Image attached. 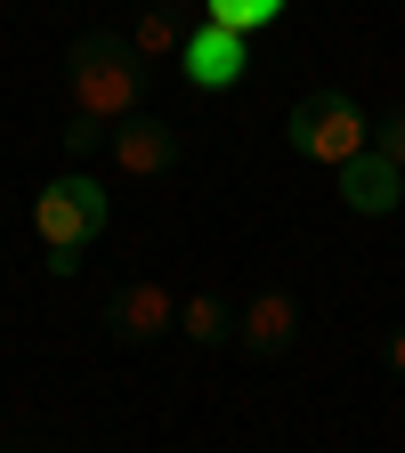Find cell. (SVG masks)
<instances>
[{
  "label": "cell",
  "instance_id": "30bf717a",
  "mask_svg": "<svg viewBox=\"0 0 405 453\" xmlns=\"http://www.w3.org/2000/svg\"><path fill=\"white\" fill-rule=\"evenodd\" d=\"M179 332L195 340V349H219V340H236V308H227L219 292H195V300H179Z\"/></svg>",
  "mask_w": 405,
  "mask_h": 453
},
{
  "label": "cell",
  "instance_id": "5bb4252c",
  "mask_svg": "<svg viewBox=\"0 0 405 453\" xmlns=\"http://www.w3.org/2000/svg\"><path fill=\"white\" fill-rule=\"evenodd\" d=\"M170 9H179V0H170Z\"/></svg>",
  "mask_w": 405,
  "mask_h": 453
},
{
  "label": "cell",
  "instance_id": "4fadbf2b",
  "mask_svg": "<svg viewBox=\"0 0 405 453\" xmlns=\"http://www.w3.org/2000/svg\"><path fill=\"white\" fill-rule=\"evenodd\" d=\"M389 365H397V372H405V324H397V332H389Z\"/></svg>",
  "mask_w": 405,
  "mask_h": 453
},
{
  "label": "cell",
  "instance_id": "8fae6325",
  "mask_svg": "<svg viewBox=\"0 0 405 453\" xmlns=\"http://www.w3.org/2000/svg\"><path fill=\"white\" fill-rule=\"evenodd\" d=\"M284 17V0H211V25H227V33H260V25H276Z\"/></svg>",
  "mask_w": 405,
  "mask_h": 453
},
{
  "label": "cell",
  "instance_id": "6da1fadb",
  "mask_svg": "<svg viewBox=\"0 0 405 453\" xmlns=\"http://www.w3.org/2000/svg\"><path fill=\"white\" fill-rule=\"evenodd\" d=\"M66 105H74V130H66L74 154L105 146L130 113H146V57L130 49V33H82L74 41V57H66Z\"/></svg>",
  "mask_w": 405,
  "mask_h": 453
},
{
  "label": "cell",
  "instance_id": "5b68a950",
  "mask_svg": "<svg viewBox=\"0 0 405 453\" xmlns=\"http://www.w3.org/2000/svg\"><path fill=\"white\" fill-rule=\"evenodd\" d=\"M179 73H187V89H236L244 73H252V49H244V33H227V25H187V49H179Z\"/></svg>",
  "mask_w": 405,
  "mask_h": 453
},
{
  "label": "cell",
  "instance_id": "8992f818",
  "mask_svg": "<svg viewBox=\"0 0 405 453\" xmlns=\"http://www.w3.org/2000/svg\"><path fill=\"white\" fill-rule=\"evenodd\" d=\"M105 162L122 170V179H162V170L179 162V130L154 122V113H130V122L105 138Z\"/></svg>",
  "mask_w": 405,
  "mask_h": 453
},
{
  "label": "cell",
  "instance_id": "7a4b0ae2",
  "mask_svg": "<svg viewBox=\"0 0 405 453\" xmlns=\"http://www.w3.org/2000/svg\"><path fill=\"white\" fill-rule=\"evenodd\" d=\"M33 235H41V267L49 275H74L82 251L105 235V187L90 170H57V179L33 195Z\"/></svg>",
  "mask_w": 405,
  "mask_h": 453
},
{
  "label": "cell",
  "instance_id": "3957f363",
  "mask_svg": "<svg viewBox=\"0 0 405 453\" xmlns=\"http://www.w3.org/2000/svg\"><path fill=\"white\" fill-rule=\"evenodd\" d=\"M284 146L300 162H324V170H349L357 154H373V122L349 89H308L292 113H284Z\"/></svg>",
  "mask_w": 405,
  "mask_h": 453
},
{
  "label": "cell",
  "instance_id": "7c38bea8",
  "mask_svg": "<svg viewBox=\"0 0 405 453\" xmlns=\"http://www.w3.org/2000/svg\"><path fill=\"white\" fill-rule=\"evenodd\" d=\"M373 154H381L389 170H405V105L389 113V122H373Z\"/></svg>",
  "mask_w": 405,
  "mask_h": 453
},
{
  "label": "cell",
  "instance_id": "9c48e42d",
  "mask_svg": "<svg viewBox=\"0 0 405 453\" xmlns=\"http://www.w3.org/2000/svg\"><path fill=\"white\" fill-rule=\"evenodd\" d=\"M130 49L146 57V65L179 57V49H187V25H179V9H170V0H146V9H138V25H130Z\"/></svg>",
  "mask_w": 405,
  "mask_h": 453
},
{
  "label": "cell",
  "instance_id": "52a82bcc",
  "mask_svg": "<svg viewBox=\"0 0 405 453\" xmlns=\"http://www.w3.org/2000/svg\"><path fill=\"white\" fill-rule=\"evenodd\" d=\"M236 340H244L252 357H284V349L300 340V300H292V292H260V300H244Z\"/></svg>",
  "mask_w": 405,
  "mask_h": 453
},
{
  "label": "cell",
  "instance_id": "277c9868",
  "mask_svg": "<svg viewBox=\"0 0 405 453\" xmlns=\"http://www.w3.org/2000/svg\"><path fill=\"white\" fill-rule=\"evenodd\" d=\"M105 332L122 340V349H154L162 332H179V292L170 283H154V275H130V283H113L105 292Z\"/></svg>",
  "mask_w": 405,
  "mask_h": 453
},
{
  "label": "cell",
  "instance_id": "ba28073f",
  "mask_svg": "<svg viewBox=\"0 0 405 453\" xmlns=\"http://www.w3.org/2000/svg\"><path fill=\"white\" fill-rule=\"evenodd\" d=\"M332 179H340V203H349L357 219H389L405 203V170H389L381 154H357L349 170H332Z\"/></svg>",
  "mask_w": 405,
  "mask_h": 453
}]
</instances>
